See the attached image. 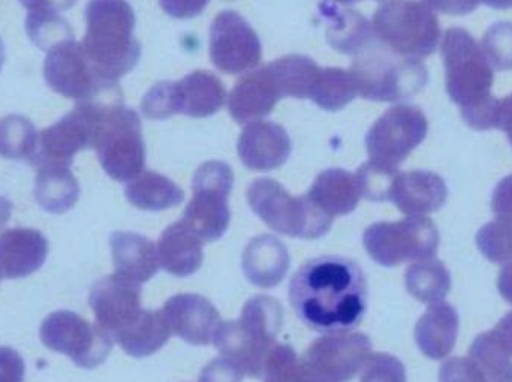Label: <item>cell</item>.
I'll list each match as a JSON object with an SVG mask.
<instances>
[{"instance_id":"36","label":"cell","mask_w":512,"mask_h":382,"mask_svg":"<svg viewBox=\"0 0 512 382\" xmlns=\"http://www.w3.org/2000/svg\"><path fill=\"white\" fill-rule=\"evenodd\" d=\"M39 135L27 117L12 114L0 120V156L32 164L38 153Z\"/></svg>"},{"instance_id":"37","label":"cell","mask_w":512,"mask_h":382,"mask_svg":"<svg viewBox=\"0 0 512 382\" xmlns=\"http://www.w3.org/2000/svg\"><path fill=\"white\" fill-rule=\"evenodd\" d=\"M469 359L477 363L487 382H512L511 357L502 350L492 332L483 333L475 339Z\"/></svg>"},{"instance_id":"2","label":"cell","mask_w":512,"mask_h":382,"mask_svg":"<svg viewBox=\"0 0 512 382\" xmlns=\"http://www.w3.org/2000/svg\"><path fill=\"white\" fill-rule=\"evenodd\" d=\"M445 87L463 120L477 131L498 128L501 101L492 95L495 69L474 36L462 27L445 32L441 45Z\"/></svg>"},{"instance_id":"5","label":"cell","mask_w":512,"mask_h":382,"mask_svg":"<svg viewBox=\"0 0 512 382\" xmlns=\"http://www.w3.org/2000/svg\"><path fill=\"white\" fill-rule=\"evenodd\" d=\"M351 72L358 96L378 102H396L420 93L429 81L421 59L405 57L373 38L355 54Z\"/></svg>"},{"instance_id":"13","label":"cell","mask_w":512,"mask_h":382,"mask_svg":"<svg viewBox=\"0 0 512 382\" xmlns=\"http://www.w3.org/2000/svg\"><path fill=\"white\" fill-rule=\"evenodd\" d=\"M42 344L54 353L65 354L78 368L95 369L110 356L113 336L71 311H57L42 321Z\"/></svg>"},{"instance_id":"21","label":"cell","mask_w":512,"mask_h":382,"mask_svg":"<svg viewBox=\"0 0 512 382\" xmlns=\"http://www.w3.org/2000/svg\"><path fill=\"white\" fill-rule=\"evenodd\" d=\"M447 198V183L432 171L399 173L390 192V201L408 216H426L438 212L447 203Z\"/></svg>"},{"instance_id":"56","label":"cell","mask_w":512,"mask_h":382,"mask_svg":"<svg viewBox=\"0 0 512 382\" xmlns=\"http://www.w3.org/2000/svg\"><path fill=\"white\" fill-rule=\"evenodd\" d=\"M3 62H5V48H3V42L0 39V69H2Z\"/></svg>"},{"instance_id":"16","label":"cell","mask_w":512,"mask_h":382,"mask_svg":"<svg viewBox=\"0 0 512 382\" xmlns=\"http://www.w3.org/2000/svg\"><path fill=\"white\" fill-rule=\"evenodd\" d=\"M98 107L95 102H78L74 111L39 134L38 153L32 165L56 164L69 167L81 150L93 149Z\"/></svg>"},{"instance_id":"29","label":"cell","mask_w":512,"mask_h":382,"mask_svg":"<svg viewBox=\"0 0 512 382\" xmlns=\"http://www.w3.org/2000/svg\"><path fill=\"white\" fill-rule=\"evenodd\" d=\"M319 15L327 24L328 44L339 53L355 56L375 38L372 24L360 12L322 2L319 3Z\"/></svg>"},{"instance_id":"22","label":"cell","mask_w":512,"mask_h":382,"mask_svg":"<svg viewBox=\"0 0 512 382\" xmlns=\"http://www.w3.org/2000/svg\"><path fill=\"white\" fill-rule=\"evenodd\" d=\"M48 240L33 228H11L0 234V273L3 278H27L44 266Z\"/></svg>"},{"instance_id":"34","label":"cell","mask_w":512,"mask_h":382,"mask_svg":"<svg viewBox=\"0 0 512 382\" xmlns=\"http://www.w3.org/2000/svg\"><path fill=\"white\" fill-rule=\"evenodd\" d=\"M406 290L421 303L444 302L451 290V275L444 263L435 258L417 261L405 275Z\"/></svg>"},{"instance_id":"49","label":"cell","mask_w":512,"mask_h":382,"mask_svg":"<svg viewBox=\"0 0 512 382\" xmlns=\"http://www.w3.org/2000/svg\"><path fill=\"white\" fill-rule=\"evenodd\" d=\"M430 9L447 15H466L474 12L481 0H424Z\"/></svg>"},{"instance_id":"30","label":"cell","mask_w":512,"mask_h":382,"mask_svg":"<svg viewBox=\"0 0 512 382\" xmlns=\"http://www.w3.org/2000/svg\"><path fill=\"white\" fill-rule=\"evenodd\" d=\"M80 185L65 165L47 164L38 167L35 200L45 212L63 215L77 204Z\"/></svg>"},{"instance_id":"1","label":"cell","mask_w":512,"mask_h":382,"mask_svg":"<svg viewBox=\"0 0 512 382\" xmlns=\"http://www.w3.org/2000/svg\"><path fill=\"white\" fill-rule=\"evenodd\" d=\"M366 276L357 263L343 257H319L292 276L289 302L297 317L316 332L354 329L367 311Z\"/></svg>"},{"instance_id":"14","label":"cell","mask_w":512,"mask_h":382,"mask_svg":"<svg viewBox=\"0 0 512 382\" xmlns=\"http://www.w3.org/2000/svg\"><path fill=\"white\" fill-rule=\"evenodd\" d=\"M429 122L418 107L399 104L388 108L366 135L370 162L397 170L399 165L426 140Z\"/></svg>"},{"instance_id":"33","label":"cell","mask_w":512,"mask_h":382,"mask_svg":"<svg viewBox=\"0 0 512 382\" xmlns=\"http://www.w3.org/2000/svg\"><path fill=\"white\" fill-rule=\"evenodd\" d=\"M282 98L310 99L321 66L303 54H288L270 63Z\"/></svg>"},{"instance_id":"11","label":"cell","mask_w":512,"mask_h":382,"mask_svg":"<svg viewBox=\"0 0 512 382\" xmlns=\"http://www.w3.org/2000/svg\"><path fill=\"white\" fill-rule=\"evenodd\" d=\"M364 248L375 263L397 267L408 261L429 260L439 248V231L426 216H408L397 222L370 225L363 236Z\"/></svg>"},{"instance_id":"17","label":"cell","mask_w":512,"mask_h":382,"mask_svg":"<svg viewBox=\"0 0 512 382\" xmlns=\"http://www.w3.org/2000/svg\"><path fill=\"white\" fill-rule=\"evenodd\" d=\"M262 47L254 27L236 11H222L210 27V59L225 74L251 71L261 62Z\"/></svg>"},{"instance_id":"42","label":"cell","mask_w":512,"mask_h":382,"mask_svg":"<svg viewBox=\"0 0 512 382\" xmlns=\"http://www.w3.org/2000/svg\"><path fill=\"white\" fill-rule=\"evenodd\" d=\"M399 171L379 167L373 162H366L358 168L357 180L360 186L361 197L369 201L390 200L391 186Z\"/></svg>"},{"instance_id":"45","label":"cell","mask_w":512,"mask_h":382,"mask_svg":"<svg viewBox=\"0 0 512 382\" xmlns=\"http://www.w3.org/2000/svg\"><path fill=\"white\" fill-rule=\"evenodd\" d=\"M243 374L236 365L227 359H215L201 372L200 382H242Z\"/></svg>"},{"instance_id":"39","label":"cell","mask_w":512,"mask_h":382,"mask_svg":"<svg viewBox=\"0 0 512 382\" xmlns=\"http://www.w3.org/2000/svg\"><path fill=\"white\" fill-rule=\"evenodd\" d=\"M481 254L496 264L512 263V218L496 216L477 233Z\"/></svg>"},{"instance_id":"46","label":"cell","mask_w":512,"mask_h":382,"mask_svg":"<svg viewBox=\"0 0 512 382\" xmlns=\"http://www.w3.org/2000/svg\"><path fill=\"white\" fill-rule=\"evenodd\" d=\"M23 357L14 348L0 347V382H24Z\"/></svg>"},{"instance_id":"31","label":"cell","mask_w":512,"mask_h":382,"mask_svg":"<svg viewBox=\"0 0 512 382\" xmlns=\"http://www.w3.org/2000/svg\"><path fill=\"white\" fill-rule=\"evenodd\" d=\"M170 324L164 311H143L137 321L114 335V341L135 359L153 356L170 341Z\"/></svg>"},{"instance_id":"57","label":"cell","mask_w":512,"mask_h":382,"mask_svg":"<svg viewBox=\"0 0 512 382\" xmlns=\"http://www.w3.org/2000/svg\"><path fill=\"white\" fill-rule=\"evenodd\" d=\"M334 2L342 3V5H349V3L358 2V0H334Z\"/></svg>"},{"instance_id":"6","label":"cell","mask_w":512,"mask_h":382,"mask_svg":"<svg viewBox=\"0 0 512 382\" xmlns=\"http://www.w3.org/2000/svg\"><path fill=\"white\" fill-rule=\"evenodd\" d=\"M96 102L95 141L99 162L117 182H131L146 168V146L138 114L122 102Z\"/></svg>"},{"instance_id":"12","label":"cell","mask_w":512,"mask_h":382,"mask_svg":"<svg viewBox=\"0 0 512 382\" xmlns=\"http://www.w3.org/2000/svg\"><path fill=\"white\" fill-rule=\"evenodd\" d=\"M234 186V173L227 162L209 161L194 174V197L183 212L182 221L204 243L216 242L230 227L228 198Z\"/></svg>"},{"instance_id":"26","label":"cell","mask_w":512,"mask_h":382,"mask_svg":"<svg viewBox=\"0 0 512 382\" xmlns=\"http://www.w3.org/2000/svg\"><path fill=\"white\" fill-rule=\"evenodd\" d=\"M288 248L277 237L262 234L255 237L243 252V272L258 288H274L288 275Z\"/></svg>"},{"instance_id":"19","label":"cell","mask_w":512,"mask_h":382,"mask_svg":"<svg viewBox=\"0 0 512 382\" xmlns=\"http://www.w3.org/2000/svg\"><path fill=\"white\" fill-rule=\"evenodd\" d=\"M165 318L173 335L191 345L212 344L216 330L221 324L218 309L197 294H179L165 303Z\"/></svg>"},{"instance_id":"55","label":"cell","mask_w":512,"mask_h":382,"mask_svg":"<svg viewBox=\"0 0 512 382\" xmlns=\"http://www.w3.org/2000/svg\"><path fill=\"white\" fill-rule=\"evenodd\" d=\"M481 2L486 3L487 6L493 9H511L512 8V0H481Z\"/></svg>"},{"instance_id":"24","label":"cell","mask_w":512,"mask_h":382,"mask_svg":"<svg viewBox=\"0 0 512 382\" xmlns=\"http://www.w3.org/2000/svg\"><path fill=\"white\" fill-rule=\"evenodd\" d=\"M204 242L180 219L162 233L158 243L159 266L177 278H188L200 270Z\"/></svg>"},{"instance_id":"40","label":"cell","mask_w":512,"mask_h":382,"mask_svg":"<svg viewBox=\"0 0 512 382\" xmlns=\"http://www.w3.org/2000/svg\"><path fill=\"white\" fill-rule=\"evenodd\" d=\"M264 382H313L289 345L277 344L265 360Z\"/></svg>"},{"instance_id":"27","label":"cell","mask_w":512,"mask_h":382,"mask_svg":"<svg viewBox=\"0 0 512 382\" xmlns=\"http://www.w3.org/2000/svg\"><path fill=\"white\" fill-rule=\"evenodd\" d=\"M459 335V314L445 302L433 303L415 327V341L424 356L442 360L453 351Z\"/></svg>"},{"instance_id":"41","label":"cell","mask_w":512,"mask_h":382,"mask_svg":"<svg viewBox=\"0 0 512 382\" xmlns=\"http://www.w3.org/2000/svg\"><path fill=\"white\" fill-rule=\"evenodd\" d=\"M483 53L493 69L511 71L512 69V23L496 21L487 29L483 38Z\"/></svg>"},{"instance_id":"9","label":"cell","mask_w":512,"mask_h":382,"mask_svg":"<svg viewBox=\"0 0 512 382\" xmlns=\"http://www.w3.org/2000/svg\"><path fill=\"white\" fill-rule=\"evenodd\" d=\"M227 92L216 75L195 71L179 81L155 84L141 102L147 119L165 120L176 114L209 117L224 107Z\"/></svg>"},{"instance_id":"54","label":"cell","mask_w":512,"mask_h":382,"mask_svg":"<svg viewBox=\"0 0 512 382\" xmlns=\"http://www.w3.org/2000/svg\"><path fill=\"white\" fill-rule=\"evenodd\" d=\"M12 215V204L8 198L0 197V230L8 224Z\"/></svg>"},{"instance_id":"48","label":"cell","mask_w":512,"mask_h":382,"mask_svg":"<svg viewBox=\"0 0 512 382\" xmlns=\"http://www.w3.org/2000/svg\"><path fill=\"white\" fill-rule=\"evenodd\" d=\"M492 210L496 216L512 218V174L502 179L496 186L492 197Z\"/></svg>"},{"instance_id":"28","label":"cell","mask_w":512,"mask_h":382,"mask_svg":"<svg viewBox=\"0 0 512 382\" xmlns=\"http://www.w3.org/2000/svg\"><path fill=\"white\" fill-rule=\"evenodd\" d=\"M307 197L334 219L357 209L361 191L355 174L343 168H328L316 177Z\"/></svg>"},{"instance_id":"10","label":"cell","mask_w":512,"mask_h":382,"mask_svg":"<svg viewBox=\"0 0 512 382\" xmlns=\"http://www.w3.org/2000/svg\"><path fill=\"white\" fill-rule=\"evenodd\" d=\"M44 77L48 86L78 102H122L117 81L102 77L87 57L81 42H63L48 51L44 62Z\"/></svg>"},{"instance_id":"32","label":"cell","mask_w":512,"mask_h":382,"mask_svg":"<svg viewBox=\"0 0 512 382\" xmlns=\"http://www.w3.org/2000/svg\"><path fill=\"white\" fill-rule=\"evenodd\" d=\"M125 195L132 206L149 212L173 209L185 200V192L173 180L156 171H143L132 179L126 186Z\"/></svg>"},{"instance_id":"52","label":"cell","mask_w":512,"mask_h":382,"mask_svg":"<svg viewBox=\"0 0 512 382\" xmlns=\"http://www.w3.org/2000/svg\"><path fill=\"white\" fill-rule=\"evenodd\" d=\"M498 129L507 134L512 146V93L508 95L504 101H501V108H499Z\"/></svg>"},{"instance_id":"4","label":"cell","mask_w":512,"mask_h":382,"mask_svg":"<svg viewBox=\"0 0 512 382\" xmlns=\"http://www.w3.org/2000/svg\"><path fill=\"white\" fill-rule=\"evenodd\" d=\"M282 323L280 303L273 297L256 296L246 303L239 320L219 324L213 344L243 374L259 378L268 354L277 345Z\"/></svg>"},{"instance_id":"18","label":"cell","mask_w":512,"mask_h":382,"mask_svg":"<svg viewBox=\"0 0 512 382\" xmlns=\"http://www.w3.org/2000/svg\"><path fill=\"white\" fill-rule=\"evenodd\" d=\"M89 305L99 326L111 336L134 324L144 311L140 284L116 273L93 285Z\"/></svg>"},{"instance_id":"35","label":"cell","mask_w":512,"mask_h":382,"mask_svg":"<svg viewBox=\"0 0 512 382\" xmlns=\"http://www.w3.org/2000/svg\"><path fill=\"white\" fill-rule=\"evenodd\" d=\"M358 96L357 81L351 71L340 68H321L310 101L322 110L345 108Z\"/></svg>"},{"instance_id":"38","label":"cell","mask_w":512,"mask_h":382,"mask_svg":"<svg viewBox=\"0 0 512 382\" xmlns=\"http://www.w3.org/2000/svg\"><path fill=\"white\" fill-rule=\"evenodd\" d=\"M26 32L30 41L44 51L53 50L57 45L74 39L68 21L57 12H29Z\"/></svg>"},{"instance_id":"44","label":"cell","mask_w":512,"mask_h":382,"mask_svg":"<svg viewBox=\"0 0 512 382\" xmlns=\"http://www.w3.org/2000/svg\"><path fill=\"white\" fill-rule=\"evenodd\" d=\"M439 382H487L477 363L466 357L447 360L439 369Z\"/></svg>"},{"instance_id":"50","label":"cell","mask_w":512,"mask_h":382,"mask_svg":"<svg viewBox=\"0 0 512 382\" xmlns=\"http://www.w3.org/2000/svg\"><path fill=\"white\" fill-rule=\"evenodd\" d=\"M29 12H59L72 8L77 0H20Z\"/></svg>"},{"instance_id":"47","label":"cell","mask_w":512,"mask_h":382,"mask_svg":"<svg viewBox=\"0 0 512 382\" xmlns=\"http://www.w3.org/2000/svg\"><path fill=\"white\" fill-rule=\"evenodd\" d=\"M210 0H159L165 12L177 20L197 17L209 5Z\"/></svg>"},{"instance_id":"25","label":"cell","mask_w":512,"mask_h":382,"mask_svg":"<svg viewBox=\"0 0 512 382\" xmlns=\"http://www.w3.org/2000/svg\"><path fill=\"white\" fill-rule=\"evenodd\" d=\"M116 275L144 284L159 269L158 248L147 237L129 231H116L110 237Z\"/></svg>"},{"instance_id":"43","label":"cell","mask_w":512,"mask_h":382,"mask_svg":"<svg viewBox=\"0 0 512 382\" xmlns=\"http://www.w3.org/2000/svg\"><path fill=\"white\" fill-rule=\"evenodd\" d=\"M360 382H406L405 366L390 354H373L364 365Z\"/></svg>"},{"instance_id":"3","label":"cell","mask_w":512,"mask_h":382,"mask_svg":"<svg viewBox=\"0 0 512 382\" xmlns=\"http://www.w3.org/2000/svg\"><path fill=\"white\" fill-rule=\"evenodd\" d=\"M86 24L81 45L102 77L119 81L137 66L141 44L134 36V9L126 0H90Z\"/></svg>"},{"instance_id":"23","label":"cell","mask_w":512,"mask_h":382,"mask_svg":"<svg viewBox=\"0 0 512 382\" xmlns=\"http://www.w3.org/2000/svg\"><path fill=\"white\" fill-rule=\"evenodd\" d=\"M282 99L270 66L249 72L234 86L228 110L237 123H249L268 116Z\"/></svg>"},{"instance_id":"20","label":"cell","mask_w":512,"mask_h":382,"mask_svg":"<svg viewBox=\"0 0 512 382\" xmlns=\"http://www.w3.org/2000/svg\"><path fill=\"white\" fill-rule=\"evenodd\" d=\"M237 150L240 161L249 170H276L285 165L291 155V138L283 126L256 120L243 129Z\"/></svg>"},{"instance_id":"59","label":"cell","mask_w":512,"mask_h":382,"mask_svg":"<svg viewBox=\"0 0 512 382\" xmlns=\"http://www.w3.org/2000/svg\"><path fill=\"white\" fill-rule=\"evenodd\" d=\"M379 2H382V0H379Z\"/></svg>"},{"instance_id":"7","label":"cell","mask_w":512,"mask_h":382,"mask_svg":"<svg viewBox=\"0 0 512 382\" xmlns=\"http://www.w3.org/2000/svg\"><path fill=\"white\" fill-rule=\"evenodd\" d=\"M248 201L256 216L271 230L298 239L313 240L330 231L333 218L307 195L292 197L276 180L256 179L248 188Z\"/></svg>"},{"instance_id":"8","label":"cell","mask_w":512,"mask_h":382,"mask_svg":"<svg viewBox=\"0 0 512 382\" xmlns=\"http://www.w3.org/2000/svg\"><path fill=\"white\" fill-rule=\"evenodd\" d=\"M373 35L400 56H430L438 48L441 26L435 12L418 0H390L373 15Z\"/></svg>"},{"instance_id":"51","label":"cell","mask_w":512,"mask_h":382,"mask_svg":"<svg viewBox=\"0 0 512 382\" xmlns=\"http://www.w3.org/2000/svg\"><path fill=\"white\" fill-rule=\"evenodd\" d=\"M492 333L502 350L512 357V312L499 321Z\"/></svg>"},{"instance_id":"58","label":"cell","mask_w":512,"mask_h":382,"mask_svg":"<svg viewBox=\"0 0 512 382\" xmlns=\"http://www.w3.org/2000/svg\"><path fill=\"white\" fill-rule=\"evenodd\" d=\"M2 278H3L2 273H0V281H2Z\"/></svg>"},{"instance_id":"15","label":"cell","mask_w":512,"mask_h":382,"mask_svg":"<svg viewBox=\"0 0 512 382\" xmlns=\"http://www.w3.org/2000/svg\"><path fill=\"white\" fill-rule=\"evenodd\" d=\"M372 356V342L361 333L333 332L316 339L303 362L313 382H348L363 371Z\"/></svg>"},{"instance_id":"53","label":"cell","mask_w":512,"mask_h":382,"mask_svg":"<svg viewBox=\"0 0 512 382\" xmlns=\"http://www.w3.org/2000/svg\"><path fill=\"white\" fill-rule=\"evenodd\" d=\"M498 288L501 296L512 305V263H508L499 273Z\"/></svg>"}]
</instances>
